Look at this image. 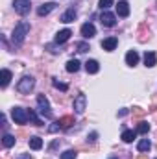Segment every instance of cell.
I'll return each mask as SVG.
<instances>
[{"label": "cell", "mask_w": 157, "mask_h": 159, "mask_svg": "<svg viewBox=\"0 0 157 159\" xmlns=\"http://www.w3.org/2000/svg\"><path fill=\"white\" fill-rule=\"evenodd\" d=\"M28 32H30V24H28L26 20H20V22L15 26V30H13V35H11L13 44H15V46H20V44L24 43V39H26Z\"/></svg>", "instance_id": "obj_1"}, {"label": "cell", "mask_w": 157, "mask_h": 159, "mask_svg": "<svg viewBox=\"0 0 157 159\" xmlns=\"http://www.w3.org/2000/svg\"><path fill=\"white\" fill-rule=\"evenodd\" d=\"M34 85H35V80L32 78V76H22V78L19 80V83H17V91L22 93V94H28L34 89Z\"/></svg>", "instance_id": "obj_2"}, {"label": "cell", "mask_w": 157, "mask_h": 159, "mask_svg": "<svg viewBox=\"0 0 157 159\" xmlns=\"http://www.w3.org/2000/svg\"><path fill=\"white\" fill-rule=\"evenodd\" d=\"M11 117L13 120L17 122V124H26L30 117H28V109H24V107H13L11 109Z\"/></svg>", "instance_id": "obj_3"}, {"label": "cell", "mask_w": 157, "mask_h": 159, "mask_svg": "<svg viewBox=\"0 0 157 159\" xmlns=\"http://www.w3.org/2000/svg\"><path fill=\"white\" fill-rule=\"evenodd\" d=\"M37 106H39V113L43 117L52 119V109H50V104H48V100H46L44 94H39L37 96Z\"/></svg>", "instance_id": "obj_4"}, {"label": "cell", "mask_w": 157, "mask_h": 159, "mask_svg": "<svg viewBox=\"0 0 157 159\" xmlns=\"http://www.w3.org/2000/svg\"><path fill=\"white\" fill-rule=\"evenodd\" d=\"M13 7H15V11L19 15H28L30 9H32V4H30V0H15Z\"/></svg>", "instance_id": "obj_5"}, {"label": "cell", "mask_w": 157, "mask_h": 159, "mask_svg": "<svg viewBox=\"0 0 157 159\" xmlns=\"http://www.w3.org/2000/svg\"><path fill=\"white\" fill-rule=\"evenodd\" d=\"M100 22H102L105 28H113V26L117 24V17H115L113 13H109V11H104V13L100 15Z\"/></svg>", "instance_id": "obj_6"}, {"label": "cell", "mask_w": 157, "mask_h": 159, "mask_svg": "<svg viewBox=\"0 0 157 159\" xmlns=\"http://www.w3.org/2000/svg\"><path fill=\"white\" fill-rule=\"evenodd\" d=\"M85 104H87V96H85L83 93L74 98V111H76L78 115H81V113L85 111Z\"/></svg>", "instance_id": "obj_7"}, {"label": "cell", "mask_w": 157, "mask_h": 159, "mask_svg": "<svg viewBox=\"0 0 157 159\" xmlns=\"http://www.w3.org/2000/svg\"><path fill=\"white\" fill-rule=\"evenodd\" d=\"M81 35H83L85 39H91V37H94V35H96V28H94V24H91V22H85V24L81 26Z\"/></svg>", "instance_id": "obj_8"}, {"label": "cell", "mask_w": 157, "mask_h": 159, "mask_svg": "<svg viewBox=\"0 0 157 159\" xmlns=\"http://www.w3.org/2000/svg\"><path fill=\"white\" fill-rule=\"evenodd\" d=\"M70 35H72V32H70L69 28H65V30H61V32H57V34H56L54 41H56L57 44H63V43H67V41L70 39Z\"/></svg>", "instance_id": "obj_9"}, {"label": "cell", "mask_w": 157, "mask_h": 159, "mask_svg": "<svg viewBox=\"0 0 157 159\" xmlns=\"http://www.w3.org/2000/svg\"><path fill=\"white\" fill-rule=\"evenodd\" d=\"M117 44H118L117 37H107V39L102 41V48H104L105 52H113V50L117 48Z\"/></svg>", "instance_id": "obj_10"}, {"label": "cell", "mask_w": 157, "mask_h": 159, "mask_svg": "<svg viewBox=\"0 0 157 159\" xmlns=\"http://www.w3.org/2000/svg\"><path fill=\"white\" fill-rule=\"evenodd\" d=\"M56 6H57L56 2H46V4H43L39 9H37V15H39V17H44V15H48L50 11H54V9H56Z\"/></svg>", "instance_id": "obj_11"}, {"label": "cell", "mask_w": 157, "mask_h": 159, "mask_svg": "<svg viewBox=\"0 0 157 159\" xmlns=\"http://www.w3.org/2000/svg\"><path fill=\"white\" fill-rule=\"evenodd\" d=\"M117 13H118V17H128L129 15V4L126 0H120L117 4Z\"/></svg>", "instance_id": "obj_12"}, {"label": "cell", "mask_w": 157, "mask_h": 159, "mask_svg": "<svg viewBox=\"0 0 157 159\" xmlns=\"http://www.w3.org/2000/svg\"><path fill=\"white\" fill-rule=\"evenodd\" d=\"M76 15H78V13H76V9H74V7H70V9H67V11L61 15V22H65V24H67V22H72V20L76 19Z\"/></svg>", "instance_id": "obj_13"}, {"label": "cell", "mask_w": 157, "mask_h": 159, "mask_svg": "<svg viewBox=\"0 0 157 159\" xmlns=\"http://www.w3.org/2000/svg\"><path fill=\"white\" fill-rule=\"evenodd\" d=\"M126 63H128L129 67H135V65L139 63V54H137L135 50H129V52L126 54Z\"/></svg>", "instance_id": "obj_14"}, {"label": "cell", "mask_w": 157, "mask_h": 159, "mask_svg": "<svg viewBox=\"0 0 157 159\" xmlns=\"http://www.w3.org/2000/svg\"><path fill=\"white\" fill-rule=\"evenodd\" d=\"M85 70H87L89 74H96V72L100 70V65H98V61H96V59H89V61L85 63Z\"/></svg>", "instance_id": "obj_15"}, {"label": "cell", "mask_w": 157, "mask_h": 159, "mask_svg": "<svg viewBox=\"0 0 157 159\" xmlns=\"http://www.w3.org/2000/svg\"><path fill=\"white\" fill-rule=\"evenodd\" d=\"M155 63H157V56L154 52H146L144 54V65L146 67H155Z\"/></svg>", "instance_id": "obj_16"}, {"label": "cell", "mask_w": 157, "mask_h": 159, "mask_svg": "<svg viewBox=\"0 0 157 159\" xmlns=\"http://www.w3.org/2000/svg\"><path fill=\"white\" fill-rule=\"evenodd\" d=\"M135 137H137V131H133V129H124L122 131V141L124 143H133Z\"/></svg>", "instance_id": "obj_17"}, {"label": "cell", "mask_w": 157, "mask_h": 159, "mask_svg": "<svg viewBox=\"0 0 157 159\" xmlns=\"http://www.w3.org/2000/svg\"><path fill=\"white\" fill-rule=\"evenodd\" d=\"M137 148H139V152H148V150L152 148V143H150L148 139H141L139 144H137Z\"/></svg>", "instance_id": "obj_18"}, {"label": "cell", "mask_w": 157, "mask_h": 159, "mask_svg": "<svg viewBox=\"0 0 157 159\" xmlns=\"http://www.w3.org/2000/svg\"><path fill=\"white\" fill-rule=\"evenodd\" d=\"M30 148L32 150H41L43 148V139L41 137H32L30 139Z\"/></svg>", "instance_id": "obj_19"}, {"label": "cell", "mask_w": 157, "mask_h": 159, "mask_svg": "<svg viewBox=\"0 0 157 159\" xmlns=\"http://www.w3.org/2000/svg\"><path fill=\"white\" fill-rule=\"evenodd\" d=\"M59 124H61V128H70V126L74 124V117L65 115V117H61V119H59Z\"/></svg>", "instance_id": "obj_20"}, {"label": "cell", "mask_w": 157, "mask_h": 159, "mask_svg": "<svg viewBox=\"0 0 157 159\" xmlns=\"http://www.w3.org/2000/svg\"><path fill=\"white\" fill-rule=\"evenodd\" d=\"M67 70H69V72H78L79 70V61L78 59H70V61H67Z\"/></svg>", "instance_id": "obj_21"}, {"label": "cell", "mask_w": 157, "mask_h": 159, "mask_svg": "<svg viewBox=\"0 0 157 159\" xmlns=\"http://www.w3.org/2000/svg\"><path fill=\"white\" fill-rule=\"evenodd\" d=\"M9 80H11V72H9L7 69H2V80H0V85H2V87H7Z\"/></svg>", "instance_id": "obj_22"}, {"label": "cell", "mask_w": 157, "mask_h": 159, "mask_svg": "<svg viewBox=\"0 0 157 159\" xmlns=\"http://www.w3.org/2000/svg\"><path fill=\"white\" fill-rule=\"evenodd\" d=\"M2 144H4L6 148H11V146L15 144V137H13V135H9V133H6V135L2 137Z\"/></svg>", "instance_id": "obj_23"}, {"label": "cell", "mask_w": 157, "mask_h": 159, "mask_svg": "<svg viewBox=\"0 0 157 159\" xmlns=\"http://www.w3.org/2000/svg\"><path fill=\"white\" fill-rule=\"evenodd\" d=\"M28 117H30V120H32V122H34L35 126H43V120H41L39 117H37V115H35V113L32 111V109H28Z\"/></svg>", "instance_id": "obj_24"}, {"label": "cell", "mask_w": 157, "mask_h": 159, "mask_svg": "<svg viewBox=\"0 0 157 159\" xmlns=\"http://www.w3.org/2000/svg\"><path fill=\"white\" fill-rule=\"evenodd\" d=\"M148 131H150V124H148V122H139L137 133H148Z\"/></svg>", "instance_id": "obj_25"}, {"label": "cell", "mask_w": 157, "mask_h": 159, "mask_svg": "<svg viewBox=\"0 0 157 159\" xmlns=\"http://www.w3.org/2000/svg\"><path fill=\"white\" fill-rule=\"evenodd\" d=\"M52 83H54V87H56V89H59V91H69V85H67V83H61L57 78L52 80Z\"/></svg>", "instance_id": "obj_26"}, {"label": "cell", "mask_w": 157, "mask_h": 159, "mask_svg": "<svg viewBox=\"0 0 157 159\" xmlns=\"http://www.w3.org/2000/svg\"><path fill=\"white\" fill-rule=\"evenodd\" d=\"M76 150H65L63 154H61V159H76Z\"/></svg>", "instance_id": "obj_27"}, {"label": "cell", "mask_w": 157, "mask_h": 159, "mask_svg": "<svg viewBox=\"0 0 157 159\" xmlns=\"http://www.w3.org/2000/svg\"><path fill=\"white\" fill-rule=\"evenodd\" d=\"M98 6H100L104 11H107V9L113 6V0H100V2H98Z\"/></svg>", "instance_id": "obj_28"}, {"label": "cell", "mask_w": 157, "mask_h": 159, "mask_svg": "<svg viewBox=\"0 0 157 159\" xmlns=\"http://www.w3.org/2000/svg\"><path fill=\"white\" fill-rule=\"evenodd\" d=\"M144 30H146V26L142 24V26H141V37H139V41H141V43H144V41H146V39H150V32L146 34Z\"/></svg>", "instance_id": "obj_29"}, {"label": "cell", "mask_w": 157, "mask_h": 159, "mask_svg": "<svg viewBox=\"0 0 157 159\" xmlns=\"http://www.w3.org/2000/svg\"><path fill=\"white\" fill-rule=\"evenodd\" d=\"M59 129H61V124H59V122H54V124L48 128V131H50V133H57Z\"/></svg>", "instance_id": "obj_30"}, {"label": "cell", "mask_w": 157, "mask_h": 159, "mask_svg": "<svg viewBox=\"0 0 157 159\" xmlns=\"http://www.w3.org/2000/svg\"><path fill=\"white\" fill-rule=\"evenodd\" d=\"M76 48H78V52L83 54V52H87V50H89V44H87V43H78V44H76Z\"/></svg>", "instance_id": "obj_31"}, {"label": "cell", "mask_w": 157, "mask_h": 159, "mask_svg": "<svg viewBox=\"0 0 157 159\" xmlns=\"http://www.w3.org/2000/svg\"><path fill=\"white\" fill-rule=\"evenodd\" d=\"M133 113L141 117V115H144V109H141V107H135V111H133Z\"/></svg>", "instance_id": "obj_32"}, {"label": "cell", "mask_w": 157, "mask_h": 159, "mask_svg": "<svg viewBox=\"0 0 157 159\" xmlns=\"http://www.w3.org/2000/svg\"><path fill=\"white\" fill-rule=\"evenodd\" d=\"M96 137H98V133H96V131H92V133L89 135V141H96Z\"/></svg>", "instance_id": "obj_33"}, {"label": "cell", "mask_w": 157, "mask_h": 159, "mask_svg": "<svg viewBox=\"0 0 157 159\" xmlns=\"http://www.w3.org/2000/svg\"><path fill=\"white\" fill-rule=\"evenodd\" d=\"M126 115H128V109H120L118 111V117H126Z\"/></svg>", "instance_id": "obj_34"}, {"label": "cell", "mask_w": 157, "mask_h": 159, "mask_svg": "<svg viewBox=\"0 0 157 159\" xmlns=\"http://www.w3.org/2000/svg\"><path fill=\"white\" fill-rule=\"evenodd\" d=\"M17 159H32V156L30 154H22V156H19Z\"/></svg>", "instance_id": "obj_35"}, {"label": "cell", "mask_w": 157, "mask_h": 159, "mask_svg": "<svg viewBox=\"0 0 157 159\" xmlns=\"http://www.w3.org/2000/svg\"><path fill=\"white\" fill-rule=\"evenodd\" d=\"M137 159H148V157H146V156L142 154V156H139V157H137Z\"/></svg>", "instance_id": "obj_36"}, {"label": "cell", "mask_w": 157, "mask_h": 159, "mask_svg": "<svg viewBox=\"0 0 157 159\" xmlns=\"http://www.w3.org/2000/svg\"><path fill=\"white\" fill-rule=\"evenodd\" d=\"M111 159H117V157H111Z\"/></svg>", "instance_id": "obj_37"}]
</instances>
